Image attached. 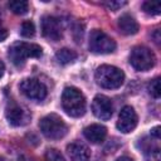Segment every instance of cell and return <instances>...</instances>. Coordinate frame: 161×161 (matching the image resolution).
Returning <instances> with one entry per match:
<instances>
[{
    "mask_svg": "<svg viewBox=\"0 0 161 161\" xmlns=\"http://www.w3.org/2000/svg\"><path fill=\"white\" fill-rule=\"evenodd\" d=\"M4 70H5V65H4V63L0 60V78L3 77V74H4Z\"/></svg>",
    "mask_w": 161,
    "mask_h": 161,
    "instance_id": "25",
    "label": "cell"
},
{
    "mask_svg": "<svg viewBox=\"0 0 161 161\" xmlns=\"http://www.w3.org/2000/svg\"><path fill=\"white\" fill-rule=\"evenodd\" d=\"M8 29L6 28H4L3 25H1V23H0V42H4L6 38H8Z\"/></svg>",
    "mask_w": 161,
    "mask_h": 161,
    "instance_id": "23",
    "label": "cell"
},
{
    "mask_svg": "<svg viewBox=\"0 0 161 161\" xmlns=\"http://www.w3.org/2000/svg\"><path fill=\"white\" fill-rule=\"evenodd\" d=\"M19 161H31V160L26 156H21V157H19Z\"/></svg>",
    "mask_w": 161,
    "mask_h": 161,
    "instance_id": "28",
    "label": "cell"
},
{
    "mask_svg": "<svg viewBox=\"0 0 161 161\" xmlns=\"http://www.w3.org/2000/svg\"><path fill=\"white\" fill-rule=\"evenodd\" d=\"M148 93L153 97V98H158L161 94V86H160V78H155L148 83Z\"/></svg>",
    "mask_w": 161,
    "mask_h": 161,
    "instance_id": "18",
    "label": "cell"
},
{
    "mask_svg": "<svg viewBox=\"0 0 161 161\" xmlns=\"http://www.w3.org/2000/svg\"><path fill=\"white\" fill-rule=\"evenodd\" d=\"M9 9L14 13V14H18V15H23L25 13H28V9H29V4L28 1H19V0H15V1H10L8 4Z\"/></svg>",
    "mask_w": 161,
    "mask_h": 161,
    "instance_id": "16",
    "label": "cell"
},
{
    "mask_svg": "<svg viewBox=\"0 0 161 161\" xmlns=\"http://www.w3.org/2000/svg\"><path fill=\"white\" fill-rule=\"evenodd\" d=\"M42 33L43 35L53 42H58L63 36V26L58 18L47 15L42 19Z\"/></svg>",
    "mask_w": 161,
    "mask_h": 161,
    "instance_id": "8",
    "label": "cell"
},
{
    "mask_svg": "<svg viewBox=\"0 0 161 161\" xmlns=\"http://www.w3.org/2000/svg\"><path fill=\"white\" fill-rule=\"evenodd\" d=\"M62 107L72 117H80L86 112V98L75 87H67L62 93Z\"/></svg>",
    "mask_w": 161,
    "mask_h": 161,
    "instance_id": "1",
    "label": "cell"
},
{
    "mask_svg": "<svg viewBox=\"0 0 161 161\" xmlns=\"http://www.w3.org/2000/svg\"><path fill=\"white\" fill-rule=\"evenodd\" d=\"M39 127L42 133L50 140H59L64 137L68 131L64 121L55 113H50L43 117L39 122Z\"/></svg>",
    "mask_w": 161,
    "mask_h": 161,
    "instance_id": "4",
    "label": "cell"
},
{
    "mask_svg": "<svg viewBox=\"0 0 161 161\" xmlns=\"http://www.w3.org/2000/svg\"><path fill=\"white\" fill-rule=\"evenodd\" d=\"M153 36H155V42L158 44V42H160V38H158V30H156V33H155Z\"/></svg>",
    "mask_w": 161,
    "mask_h": 161,
    "instance_id": "27",
    "label": "cell"
},
{
    "mask_svg": "<svg viewBox=\"0 0 161 161\" xmlns=\"http://www.w3.org/2000/svg\"><path fill=\"white\" fill-rule=\"evenodd\" d=\"M67 152L72 161H89L91 151L87 145L80 141H74L67 146Z\"/></svg>",
    "mask_w": 161,
    "mask_h": 161,
    "instance_id": "12",
    "label": "cell"
},
{
    "mask_svg": "<svg viewBox=\"0 0 161 161\" xmlns=\"http://www.w3.org/2000/svg\"><path fill=\"white\" fill-rule=\"evenodd\" d=\"M42 54H43V50L38 44L25 43V42L14 43L8 52L10 60L16 67L23 65L28 58H40Z\"/></svg>",
    "mask_w": 161,
    "mask_h": 161,
    "instance_id": "3",
    "label": "cell"
},
{
    "mask_svg": "<svg viewBox=\"0 0 161 161\" xmlns=\"http://www.w3.org/2000/svg\"><path fill=\"white\" fill-rule=\"evenodd\" d=\"M148 161H160V152H158V148L150 152V160H148Z\"/></svg>",
    "mask_w": 161,
    "mask_h": 161,
    "instance_id": "22",
    "label": "cell"
},
{
    "mask_svg": "<svg viewBox=\"0 0 161 161\" xmlns=\"http://www.w3.org/2000/svg\"><path fill=\"white\" fill-rule=\"evenodd\" d=\"M89 49L97 54H108L114 52L116 42L104 31L94 29L89 35Z\"/></svg>",
    "mask_w": 161,
    "mask_h": 161,
    "instance_id": "6",
    "label": "cell"
},
{
    "mask_svg": "<svg viewBox=\"0 0 161 161\" xmlns=\"http://www.w3.org/2000/svg\"><path fill=\"white\" fill-rule=\"evenodd\" d=\"M0 14H1V13H0Z\"/></svg>",
    "mask_w": 161,
    "mask_h": 161,
    "instance_id": "30",
    "label": "cell"
},
{
    "mask_svg": "<svg viewBox=\"0 0 161 161\" xmlns=\"http://www.w3.org/2000/svg\"><path fill=\"white\" fill-rule=\"evenodd\" d=\"M137 121L138 118H137V114L133 107L125 106L119 112L118 121H117V128L123 133H128L135 130V127L137 126Z\"/></svg>",
    "mask_w": 161,
    "mask_h": 161,
    "instance_id": "10",
    "label": "cell"
},
{
    "mask_svg": "<svg viewBox=\"0 0 161 161\" xmlns=\"http://www.w3.org/2000/svg\"><path fill=\"white\" fill-rule=\"evenodd\" d=\"M83 135L89 142L101 143L104 141V138L107 136V128L102 125H98V123L89 125L83 130Z\"/></svg>",
    "mask_w": 161,
    "mask_h": 161,
    "instance_id": "13",
    "label": "cell"
},
{
    "mask_svg": "<svg viewBox=\"0 0 161 161\" xmlns=\"http://www.w3.org/2000/svg\"><path fill=\"white\" fill-rule=\"evenodd\" d=\"M116 161H133L131 157H127V156H122V157H119V158H117Z\"/></svg>",
    "mask_w": 161,
    "mask_h": 161,
    "instance_id": "26",
    "label": "cell"
},
{
    "mask_svg": "<svg viewBox=\"0 0 161 161\" xmlns=\"http://www.w3.org/2000/svg\"><path fill=\"white\" fill-rule=\"evenodd\" d=\"M118 29L125 35H133L138 31L140 26L138 23L135 20V18H132L128 14H123L118 19Z\"/></svg>",
    "mask_w": 161,
    "mask_h": 161,
    "instance_id": "14",
    "label": "cell"
},
{
    "mask_svg": "<svg viewBox=\"0 0 161 161\" xmlns=\"http://www.w3.org/2000/svg\"><path fill=\"white\" fill-rule=\"evenodd\" d=\"M155 62H156V58H155L153 52L146 47L138 45L131 50L130 64L136 70H140V72L148 70L155 65Z\"/></svg>",
    "mask_w": 161,
    "mask_h": 161,
    "instance_id": "5",
    "label": "cell"
},
{
    "mask_svg": "<svg viewBox=\"0 0 161 161\" xmlns=\"http://www.w3.org/2000/svg\"><path fill=\"white\" fill-rule=\"evenodd\" d=\"M142 9L150 15H158L161 11V3L160 1H145L142 4Z\"/></svg>",
    "mask_w": 161,
    "mask_h": 161,
    "instance_id": "17",
    "label": "cell"
},
{
    "mask_svg": "<svg viewBox=\"0 0 161 161\" xmlns=\"http://www.w3.org/2000/svg\"><path fill=\"white\" fill-rule=\"evenodd\" d=\"M55 58L58 60V63L60 64H69L72 62H74L77 59V53L72 49H68V48H63V49H59L55 54Z\"/></svg>",
    "mask_w": 161,
    "mask_h": 161,
    "instance_id": "15",
    "label": "cell"
},
{
    "mask_svg": "<svg viewBox=\"0 0 161 161\" xmlns=\"http://www.w3.org/2000/svg\"><path fill=\"white\" fill-rule=\"evenodd\" d=\"M151 135H152L153 137H156V138L158 140V138H160V127H158V126L153 127V128L151 130Z\"/></svg>",
    "mask_w": 161,
    "mask_h": 161,
    "instance_id": "24",
    "label": "cell"
},
{
    "mask_svg": "<svg viewBox=\"0 0 161 161\" xmlns=\"http://www.w3.org/2000/svg\"><path fill=\"white\" fill-rule=\"evenodd\" d=\"M20 34L25 38H31L35 34V26L31 21H24L20 28Z\"/></svg>",
    "mask_w": 161,
    "mask_h": 161,
    "instance_id": "19",
    "label": "cell"
},
{
    "mask_svg": "<svg viewBox=\"0 0 161 161\" xmlns=\"http://www.w3.org/2000/svg\"><path fill=\"white\" fill-rule=\"evenodd\" d=\"M5 116H6L8 122L11 126H15V127L24 126L30 119L29 112L25 108H23L21 106H19L18 103H15V102H9L8 103L6 111H5Z\"/></svg>",
    "mask_w": 161,
    "mask_h": 161,
    "instance_id": "9",
    "label": "cell"
},
{
    "mask_svg": "<svg viewBox=\"0 0 161 161\" xmlns=\"http://www.w3.org/2000/svg\"><path fill=\"white\" fill-rule=\"evenodd\" d=\"M19 88L21 93L29 99L43 101L47 97V87L38 79H33V78L23 79L19 84Z\"/></svg>",
    "mask_w": 161,
    "mask_h": 161,
    "instance_id": "7",
    "label": "cell"
},
{
    "mask_svg": "<svg viewBox=\"0 0 161 161\" xmlns=\"http://www.w3.org/2000/svg\"><path fill=\"white\" fill-rule=\"evenodd\" d=\"M92 111L94 113V116L99 119H109L112 113H113V104L112 101L103 96V94H98L94 97L93 102H92Z\"/></svg>",
    "mask_w": 161,
    "mask_h": 161,
    "instance_id": "11",
    "label": "cell"
},
{
    "mask_svg": "<svg viewBox=\"0 0 161 161\" xmlns=\"http://www.w3.org/2000/svg\"><path fill=\"white\" fill-rule=\"evenodd\" d=\"M0 161H5V160H4V158H3L1 156H0Z\"/></svg>",
    "mask_w": 161,
    "mask_h": 161,
    "instance_id": "29",
    "label": "cell"
},
{
    "mask_svg": "<svg viewBox=\"0 0 161 161\" xmlns=\"http://www.w3.org/2000/svg\"><path fill=\"white\" fill-rule=\"evenodd\" d=\"M126 4H127L126 1H106V3H103L104 6H107L109 10H113V11L118 10L119 8H122Z\"/></svg>",
    "mask_w": 161,
    "mask_h": 161,
    "instance_id": "21",
    "label": "cell"
},
{
    "mask_svg": "<svg viewBox=\"0 0 161 161\" xmlns=\"http://www.w3.org/2000/svg\"><path fill=\"white\" fill-rule=\"evenodd\" d=\"M45 161H65V158L57 148H48L45 152Z\"/></svg>",
    "mask_w": 161,
    "mask_h": 161,
    "instance_id": "20",
    "label": "cell"
},
{
    "mask_svg": "<svg viewBox=\"0 0 161 161\" xmlns=\"http://www.w3.org/2000/svg\"><path fill=\"white\" fill-rule=\"evenodd\" d=\"M96 80L98 86L106 89H116L119 88L123 82H125V74L123 72L114 67V65H108L103 64L97 68L96 70Z\"/></svg>",
    "mask_w": 161,
    "mask_h": 161,
    "instance_id": "2",
    "label": "cell"
}]
</instances>
